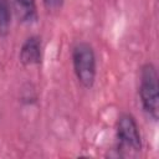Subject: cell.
Listing matches in <instances>:
<instances>
[{"label":"cell","mask_w":159,"mask_h":159,"mask_svg":"<svg viewBox=\"0 0 159 159\" xmlns=\"http://www.w3.org/2000/svg\"><path fill=\"white\" fill-rule=\"evenodd\" d=\"M138 96L143 112L153 120L159 118V77L154 63L145 62L139 71Z\"/></svg>","instance_id":"cell-1"},{"label":"cell","mask_w":159,"mask_h":159,"mask_svg":"<svg viewBox=\"0 0 159 159\" xmlns=\"http://www.w3.org/2000/svg\"><path fill=\"white\" fill-rule=\"evenodd\" d=\"M71 61L77 82L86 89L94 86L97 78V56L87 41H78L71 50Z\"/></svg>","instance_id":"cell-2"},{"label":"cell","mask_w":159,"mask_h":159,"mask_svg":"<svg viewBox=\"0 0 159 159\" xmlns=\"http://www.w3.org/2000/svg\"><path fill=\"white\" fill-rule=\"evenodd\" d=\"M116 137L118 149L139 153L143 148L139 125L130 113H122L116 124Z\"/></svg>","instance_id":"cell-3"},{"label":"cell","mask_w":159,"mask_h":159,"mask_svg":"<svg viewBox=\"0 0 159 159\" xmlns=\"http://www.w3.org/2000/svg\"><path fill=\"white\" fill-rule=\"evenodd\" d=\"M43 57V46L41 37L37 35L27 36L21 43L19 51V60L26 67L39 66L42 62Z\"/></svg>","instance_id":"cell-4"},{"label":"cell","mask_w":159,"mask_h":159,"mask_svg":"<svg viewBox=\"0 0 159 159\" xmlns=\"http://www.w3.org/2000/svg\"><path fill=\"white\" fill-rule=\"evenodd\" d=\"M17 16L25 24H34L39 19L36 0H14Z\"/></svg>","instance_id":"cell-5"},{"label":"cell","mask_w":159,"mask_h":159,"mask_svg":"<svg viewBox=\"0 0 159 159\" xmlns=\"http://www.w3.org/2000/svg\"><path fill=\"white\" fill-rule=\"evenodd\" d=\"M11 26V5L9 0H0V37H6Z\"/></svg>","instance_id":"cell-6"},{"label":"cell","mask_w":159,"mask_h":159,"mask_svg":"<svg viewBox=\"0 0 159 159\" xmlns=\"http://www.w3.org/2000/svg\"><path fill=\"white\" fill-rule=\"evenodd\" d=\"M65 0H42L45 9L50 12H56L62 9Z\"/></svg>","instance_id":"cell-7"}]
</instances>
